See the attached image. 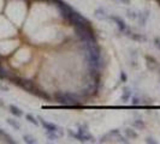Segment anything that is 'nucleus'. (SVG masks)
I'll list each match as a JSON object with an SVG mask.
<instances>
[{
	"label": "nucleus",
	"mask_w": 160,
	"mask_h": 144,
	"mask_svg": "<svg viewBox=\"0 0 160 144\" xmlns=\"http://www.w3.org/2000/svg\"><path fill=\"white\" fill-rule=\"evenodd\" d=\"M58 101L63 104H77L78 103V100L72 95V94H62V95L58 96Z\"/></svg>",
	"instance_id": "nucleus-3"
},
{
	"label": "nucleus",
	"mask_w": 160,
	"mask_h": 144,
	"mask_svg": "<svg viewBox=\"0 0 160 144\" xmlns=\"http://www.w3.org/2000/svg\"><path fill=\"white\" fill-rule=\"evenodd\" d=\"M120 79L123 80V82H127V74H125V72L122 71V73H120Z\"/></svg>",
	"instance_id": "nucleus-14"
},
{
	"label": "nucleus",
	"mask_w": 160,
	"mask_h": 144,
	"mask_svg": "<svg viewBox=\"0 0 160 144\" xmlns=\"http://www.w3.org/2000/svg\"><path fill=\"white\" fill-rule=\"evenodd\" d=\"M8 125H11L13 128H16V130H19V124L17 122V121H15V120H12V119H8Z\"/></svg>",
	"instance_id": "nucleus-10"
},
{
	"label": "nucleus",
	"mask_w": 160,
	"mask_h": 144,
	"mask_svg": "<svg viewBox=\"0 0 160 144\" xmlns=\"http://www.w3.org/2000/svg\"><path fill=\"white\" fill-rule=\"evenodd\" d=\"M122 2H125V4H129L130 2V0H120Z\"/></svg>",
	"instance_id": "nucleus-17"
},
{
	"label": "nucleus",
	"mask_w": 160,
	"mask_h": 144,
	"mask_svg": "<svg viewBox=\"0 0 160 144\" xmlns=\"http://www.w3.org/2000/svg\"><path fill=\"white\" fill-rule=\"evenodd\" d=\"M128 17H130V18H136V15H135V12L134 11H128Z\"/></svg>",
	"instance_id": "nucleus-15"
},
{
	"label": "nucleus",
	"mask_w": 160,
	"mask_h": 144,
	"mask_svg": "<svg viewBox=\"0 0 160 144\" xmlns=\"http://www.w3.org/2000/svg\"><path fill=\"white\" fill-rule=\"evenodd\" d=\"M10 111H11V113H12L13 115H16V117H22V115H23V112H22L18 107L13 106V104L10 106Z\"/></svg>",
	"instance_id": "nucleus-6"
},
{
	"label": "nucleus",
	"mask_w": 160,
	"mask_h": 144,
	"mask_svg": "<svg viewBox=\"0 0 160 144\" xmlns=\"http://www.w3.org/2000/svg\"><path fill=\"white\" fill-rule=\"evenodd\" d=\"M23 139H24V142H25V143H32V144L36 143V139H35L34 137L29 136V135H24Z\"/></svg>",
	"instance_id": "nucleus-8"
},
{
	"label": "nucleus",
	"mask_w": 160,
	"mask_h": 144,
	"mask_svg": "<svg viewBox=\"0 0 160 144\" xmlns=\"http://www.w3.org/2000/svg\"><path fill=\"white\" fill-rule=\"evenodd\" d=\"M95 17L98 19H106V18H108V16L106 15V12H105L102 8H98V10H96Z\"/></svg>",
	"instance_id": "nucleus-5"
},
{
	"label": "nucleus",
	"mask_w": 160,
	"mask_h": 144,
	"mask_svg": "<svg viewBox=\"0 0 160 144\" xmlns=\"http://www.w3.org/2000/svg\"><path fill=\"white\" fill-rule=\"evenodd\" d=\"M135 126H138V127H144V124L143 121H140V120H137V121H135V124H134Z\"/></svg>",
	"instance_id": "nucleus-13"
},
{
	"label": "nucleus",
	"mask_w": 160,
	"mask_h": 144,
	"mask_svg": "<svg viewBox=\"0 0 160 144\" xmlns=\"http://www.w3.org/2000/svg\"><path fill=\"white\" fill-rule=\"evenodd\" d=\"M39 119H40L41 125H42V126L45 127V130H46V132H54V133H57V135L59 136V138L64 136V131L62 130V127L57 126V125L52 124V122H48V121L42 119L41 117H39Z\"/></svg>",
	"instance_id": "nucleus-1"
},
{
	"label": "nucleus",
	"mask_w": 160,
	"mask_h": 144,
	"mask_svg": "<svg viewBox=\"0 0 160 144\" xmlns=\"http://www.w3.org/2000/svg\"><path fill=\"white\" fill-rule=\"evenodd\" d=\"M130 97H131V91H130L128 88H125L124 89V95L122 97V100H123V101H128Z\"/></svg>",
	"instance_id": "nucleus-9"
},
{
	"label": "nucleus",
	"mask_w": 160,
	"mask_h": 144,
	"mask_svg": "<svg viewBox=\"0 0 160 144\" xmlns=\"http://www.w3.org/2000/svg\"><path fill=\"white\" fill-rule=\"evenodd\" d=\"M110 18L116 22V24H117V26H118V30H119V31H125V30H127V24H125V22H124L120 17L111 16Z\"/></svg>",
	"instance_id": "nucleus-4"
},
{
	"label": "nucleus",
	"mask_w": 160,
	"mask_h": 144,
	"mask_svg": "<svg viewBox=\"0 0 160 144\" xmlns=\"http://www.w3.org/2000/svg\"><path fill=\"white\" fill-rule=\"evenodd\" d=\"M25 119L28 120L29 122L34 124V125H39V121H38L36 118H35L34 115H32V114H25Z\"/></svg>",
	"instance_id": "nucleus-7"
},
{
	"label": "nucleus",
	"mask_w": 160,
	"mask_h": 144,
	"mask_svg": "<svg viewBox=\"0 0 160 144\" xmlns=\"http://www.w3.org/2000/svg\"><path fill=\"white\" fill-rule=\"evenodd\" d=\"M125 133H127L129 137H131V138H136L137 137L136 132H135L134 130H131V131H130V128H127V130H125Z\"/></svg>",
	"instance_id": "nucleus-11"
},
{
	"label": "nucleus",
	"mask_w": 160,
	"mask_h": 144,
	"mask_svg": "<svg viewBox=\"0 0 160 144\" xmlns=\"http://www.w3.org/2000/svg\"><path fill=\"white\" fill-rule=\"evenodd\" d=\"M69 135L71 137L77 138L81 142H94V138L90 136V133H89L87 130H83V127H80L77 133H73L72 131H69Z\"/></svg>",
	"instance_id": "nucleus-2"
},
{
	"label": "nucleus",
	"mask_w": 160,
	"mask_h": 144,
	"mask_svg": "<svg viewBox=\"0 0 160 144\" xmlns=\"http://www.w3.org/2000/svg\"><path fill=\"white\" fill-rule=\"evenodd\" d=\"M154 45H155V47L160 50V37H155V40H154Z\"/></svg>",
	"instance_id": "nucleus-12"
},
{
	"label": "nucleus",
	"mask_w": 160,
	"mask_h": 144,
	"mask_svg": "<svg viewBox=\"0 0 160 144\" xmlns=\"http://www.w3.org/2000/svg\"><path fill=\"white\" fill-rule=\"evenodd\" d=\"M147 143H157V142L153 141V138H147Z\"/></svg>",
	"instance_id": "nucleus-16"
}]
</instances>
